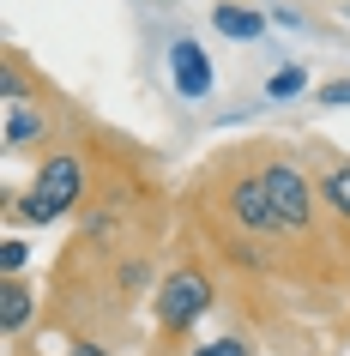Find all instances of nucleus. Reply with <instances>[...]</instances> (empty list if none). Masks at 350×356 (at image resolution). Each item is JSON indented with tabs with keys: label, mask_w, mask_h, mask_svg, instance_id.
I'll return each instance as SVG.
<instances>
[{
	"label": "nucleus",
	"mask_w": 350,
	"mask_h": 356,
	"mask_svg": "<svg viewBox=\"0 0 350 356\" xmlns=\"http://www.w3.org/2000/svg\"><path fill=\"white\" fill-rule=\"evenodd\" d=\"M79 200H85V163H79V151H49L37 163L31 193L13 206V218H24V224H55V218H67Z\"/></svg>",
	"instance_id": "1"
},
{
	"label": "nucleus",
	"mask_w": 350,
	"mask_h": 356,
	"mask_svg": "<svg viewBox=\"0 0 350 356\" xmlns=\"http://www.w3.org/2000/svg\"><path fill=\"white\" fill-rule=\"evenodd\" d=\"M260 188H266V200H272L278 211V229L284 236H314V206H320V188H314L308 175H302V163H290V157H266L260 163Z\"/></svg>",
	"instance_id": "2"
},
{
	"label": "nucleus",
	"mask_w": 350,
	"mask_h": 356,
	"mask_svg": "<svg viewBox=\"0 0 350 356\" xmlns=\"http://www.w3.org/2000/svg\"><path fill=\"white\" fill-rule=\"evenodd\" d=\"M205 308H212V284H205V272H193V266L169 272V278L157 284V326H164L169 338H182Z\"/></svg>",
	"instance_id": "3"
},
{
	"label": "nucleus",
	"mask_w": 350,
	"mask_h": 356,
	"mask_svg": "<svg viewBox=\"0 0 350 356\" xmlns=\"http://www.w3.org/2000/svg\"><path fill=\"white\" fill-rule=\"evenodd\" d=\"M42 133H49V115H42V103H31V97H24L19 67H6V127H0V145L19 157L24 145H37Z\"/></svg>",
	"instance_id": "4"
},
{
	"label": "nucleus",
	"mask_w": 350,
	"mask_h": 356,
	"mask_svg": "<svg viewBox=\"0 0 350 356\" xmlns=\"http://www.w3.org/2000/svg\"><path fill=\"white\" fill-rule=\"evenodd\" d=\"M230 218H236L241 229H254V236H284L272 200H266V188H260V169H241L236 181H230Z\"/></svg>",
	"instance_id": "5"
},
{
	"label": "nucleus",
	"mask_w": 350,
	"mask_h": 356,
	"mask_svg": "<svg viewBox=\"0 0 350 356\" xmlns=\"http://www.w3.org/2000/svg\"><path fill=\"white\" fill-rule=\"evenodd\" d=\"M169 79H175V91L182 97H212V60H205V49L193 37H182L175 49H169Z\"/></svg>",
	"instance_id": "6"
},
{
	"label": "nucleus",
	"mask_w": 350,
	"mask_h": 356,
	"mask_svg": "<svg viewBox=\"0 0 350 356\" xmlns=\"http://www.w3.org/2000/svg\"><path fill=\"white\" fill-rule=\"evenodd\" d=\"M212 24H218L223 37H241V42H254L260 31H266V19H260L254 6H241V0H223V6H212Z\"/></svg>",
	"instance_id": "7"
},
{
	"label": "nucleus",
	"mask_w": 350,
	"mask_h": 356,
	"mask_svg": "<svg viewBox=\"0 0 350 356\" xmlns=\"http://www.w3.org/2000/svg\"><path fill=\"white\" fill-rule=\"evenodd\" d=\"M24 320H31V284L6 278V284H0V326H6V338H19Z\"/></svg>",
	"instance_id": "8"
},
{
	"label": "nucleus",
	"mask_w": 350,
	"mask_h": 356,
	"mask_svg": "<svg viewBox=\"0 0 350 356\" xmlns=\"http://www.w3.org/2000/svg\"><path fill=\"white\" fill-rule=\"evenodd\" d=\"M320 206H332V218L350 224V163H332L320 175Z\"/></svg>",
	"instance_id": "9"
},
{
	"label": "nucleus",
	"mask_w": 350,
	"mask_h": 356,
	"mask_svg": "<svg viewBox=\"0 0 350 356\" xmlns=\"http://www.w3.org/2000/svg\"><path fill=\"white\" fill-rule=\"evenodd\" d=\"M308 91V73H302V67H278L272 79H266V97H278V103H284V97H302Z\"/></svg>",
	"instance_id": "10"
},
{
	"label": "nucleus",
	"mask_w": 350,
	"mask_h": 356,
	"mask_svg": "<svg viewBox=\"0 0 350 356\" xmlns=\"http://www.w3.org/2000/svg\"><path fill=\"white\" fill-rule=\"evenodd\" d=\"M193 356H254V350H248L241 338H212V344H200Z\"/></svg>",
	"instance_id": "11"
},
{
	"label": "nucleus",
	"mask_w": 350,
	"mask_h": 356,
	"mask_svg": "<svg viewBox=\"0 0 350 356\" xmlns=\"http://www.w3.org/2000/svg\"><path fill=\"white\" fill-rule=\"evenodd\" d=\"M320 103H338V109H350V79H326V85H320Z\"/></svg>",
	"instance_id": "12"
},
{
	"label": "nucleus",
	"mask_w": 350,
	"mask_h": 356,
	"mask_svg": "<svg viewBox=\"0 0 350 356\" xmlns=\"http://www.w3.org/2000/svg\"><path fill=\"white\" fill-rule=\"evenodd\" d=\"M151 278V272H145V260H127V266H121V278H115V284H121V290H139V284H145Z\"/></svg>",
	"instance_id": "13"
},
{
	"label": "nucleus",
	"mask_w": 350,
	"mask_h": 356,
	"mask_svg": "<svg viewBox=\"0 0 350 356\" xmlns=\"http://www.w3.org/2000/svg\"><path fill=\"white\" fill-rule=\"evenodd\" d=\"M0 266H6V278H19V266H24V242H6V254H0Z\"/></svg>",
	"instance_id": "14"
},
{
	"label": "nucleus",
	"mask_w": 350,
	"mask_h": 356,
	"mask_svg": "<svg viewBox=\"0 0 350 356\" xmlns=\"http://www.w3.org/2000/svg\"><path fill=\"white\" fill-rule=\"evenodd\" d=\"M73 356H109V350H103V344H79Z\"/></svg>",
	"instance_id": "15"
}]
</instances>
